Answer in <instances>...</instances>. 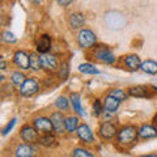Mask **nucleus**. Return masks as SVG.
I'll return each mask as SVG.
<instances>
[{
  "mask_svg": "<svg viewBox=\"0 0 157 157\" xmlns=\"http://www.w3.org/2000/svg\"><path fill=\"white\" fill-rule=\"evenodd\" d=\"M72 156L73 157H94L89 151H86L84 148H76V149H73Z\"/></svg>",
  "mask_w": 157,
  "mask_h": 157,
  "instance_id": "obj_29",
  "label": "nucleus"
},
{
  "mask_svg": "<svg viewBox=\"0 0 157 157\" xmlns=\"http://www.w3.org/2000/svg\"><path fill=\"white\" fill-rule=\"evenodd\" d=\"M51 122H52V126H54V131L56 134H63L66 130V118L63 117L62 113H54L51 115Z\"/></svg>",
  "mask_w": 157,
  "mask_h": 157,
  "instance_id": "obj_8",
  "label": "nucleus"
},
{
  "mask_svg": "<svg viewBox=\"0 0 157 157\" xmlns=\"http://www.w3.org/2000/svg\"><path fill=\"white\" fill-rule=\"evenodd\" d=\"M78 128V118L77 117H68L66 119V130L68 132L77 131Z\"/></svg>",
  "mask_w": 157,
  "mask_h": 157,
  "instance_id": "obj_21",
  "label": "nucleus"
},
{
  "mask_svg": "<svg viewBox=\"0 0 157 157\" xmlns=\"http://www.w3.org/2000/svg\"><path fill=\"white\" fill-rule=\"evenodd\" d=\"M139 136L143 139H152L157 136V128H155L151 124H143L139 128Z\"/></svg>",
  "mask_w": 157,
  "mask_h": 157,
  "instance_id": "obj_16",
  "label": "nucleus"
},
{
  "mask_svg": "<svg viewBox=\"0 0 157 157\" xmlns=\"http://www.w3.org/2000/svg\"><path fill=\"white\" fill-rule=\"evenodd\" d=\"M76 132H77V136L80 137L82 141H85V143H92L93 139H94L92 130L89 128V126H86V124H80Z\"/></svg>",
  "mask_w": 157,
  "mask_h": 157,
  "instance_id": "obj_13",
  "label": "nucleus"
},
{
  "mask_svg": "<svg viewBox=\"0 0 157 157\" xmlns=\"http://www.w3.org/2000/svg\"><path fill=\"white\" fill-rule=\"evenodd\" d=\"M139 136V130L134 126H126L118 132V141L121 144H131Z\"/></svg>",
  "mask_w": 157,
  "mask_h": 157,
  "instance_id": "obj_1",
  "label": "nucleus"
},
{
  "mask_svg": "<svg viewBox=\"0 0 157 157\" xmlns=\"http://www.w3.org/2000/svg\"><path fill=\"white\" fill-rule=\"evenodd\" d=\"M34 124V128H36L38 132L41 134H51L52 130H54V126H52V122H51V118H46V117H37L33 122Z\"/></svg>",
  "mask_w": 157,
  "mask_h": 157,
  "instance_id": "obj_3",
  "label": "nucleus"
},
{
  "mask_svg": "<svg viewBox=\"0 0 157 157\" xmlns=\"http://www.w3.org/2000/svg\"><path fill=\"white\" fill-rule=\"evenodd\" d=\"M96 41H97L96 34L92 30H89V29H82L77 36V42H78V45H80V47H82V48L92 47L96 43Z\"/></svg>",
  "mask_w": 157,
  "mask_h": 157,
  "instance_id": "obj_2",
  "label": "nucleus"
},
{
  "mask_svg": "<svg viewBox=\"0 0 157 157\" xmlns=\"http://www.w3.org/2000/svg\"><path fill=\"white\" fill-rule=\"evenodd\" d=\"M30 68L34 71H39L42 70V64H41V58H39L36 52L30 54Z\"/></svg>",
  "mask_w": 157,
  "mask_h": 157,
  "instance_id": "obj_23",
  "label": "nucleus"
},
{
  "mask_svg": "<svg viewBox=\"0 0 157 157\" xmlns=\"http://www.w3.org/2000/svg\"><path fill=\"white\" fill-rule=\"evenodd\" d=\"M16 157H34V149L29 144H21L16 149Z\"/></svg>",
  "mask_w": 157,
  "mask_h": 157,
  "instance_id": "obj_17",
  "label": "nucleus"
},
{
  "mask_svg": "<svg viewBox=\"0 0 157 157\" xmlns=\"http://www.w3.org/2000/svg\"><path fill=\"white\" fill-rule=\"evenodd\" d=\"M55 106L60 110H68V107H70V101H68L64 96H60V97H58V100L55 101Z\"/></svg>",
  "mask_w": 157,
  "mask_h": 157,
  "instance_id": "obj_26",
  "label": "nucleus"
},
{
  "mask_svg": "<svg viewBox=\"0 0 157 157\" xmlns=\"http://www.w3.org/2000/svg\"><path fill=\"white\" fill-rule=\"evenodd\" d=\"M38 141H39V144H42L45 147H51L54 144V141H55V137H54L51 134H45L43 136L39 137Z\"/></svg>",
  "mask_w": 157,
  "mask_h": 157,
  "instance_id": "obj_24",
  "label": "nucleus"
},
{
  "mask_svg": "<svg viewBox=\"0 0 157 157\" xmlns=\"http://www.w3.org/2000/svg\"><path fill=\"white\" fill-rule=\"evenodd\" d=\"M21 137L26 143H34L38 140V131L32 126H24L21 128Z\"/></svg>",
  "mask_w": 157,
  "mask_h": 157,
  "instance_id": "obj_9",
  "label": "nucleus"
},
{
  "mask_svg": "<svg viewBox=\"0 0 157 157\" xmlns=\"http://www.w3.org/2000/svg\"><path fill=\"white\" fill-rule=\"evenodd\" d=\"M0 70H6V62H4V60H2V62H0Z\"/></svg>",
  "mask_w": 157,
  "mask_h": 157,
  "instance_id": "obj_34",
  "label": "nucleus"
},
{
  "mask_svg": "<svg viewBox=\"0 0 157 157\" xmlns=\"http://www.w3.org/2000/svg\"><path fill=\"white\" fill-rule=\"evenodd\" d=\"M121 105V101L117 100V98H114L113 96L107 94L105 97V101H104V110L109 111V113H115L117 109Z\"/></svg>",
  "mask_w": 157,
  "mask_h": 157,
  "instance_id": "obj_15",
  "label": "nucleus"
},
{
  "mask_svg": "<svg viewBox=\"0 0 157 157\" xmlns=\"http://www.w3.org/2000/svg\"><path fill=\"white\" fill-rule=\"evenodd\" d=\"M68 24H70V26L71 29H80L81 26H84V24H85V17H84V14L82 13H78V12H75V13H72L70 18H68Z\"/></svg>",
  "mask_w": 157,
  "mask_h": 157,
  "instance_id": "obj_12",
  "label": "nucleus"
},
{
  "mask_svg": "<svg viewBox=\"0 0 157 157\" xmlns=\"http://www.w3.org/2000/svg\"><path fill=\"white\" fill-rule=\"evenodd\" d=\"M41 58V64H42V68L47 72H55L59 67V62L55 55H51V54H41L39 55Z\"/></svg>",
  "mask_w": 157,
  "mask_h": 157,
  "instance_id": "obj_4",
  "label": "nucleus"
},
{
  "mask_svg": "<svg viewBox=\"0 0 157 157\" xmlns=\"http://www.w3.org/2000/svg\"><path fill=\"white\" fill-rule=\"evenodd\" d=\"M156 127H157V121H156Z\"/></svg>",
  "mask_w": 157,
  "mask_h": 157,
  "instance_id": "obj_36",
  "label": "nucleus"
},
{
  "mask_svg": "<svg viewBox=\"0 0 157 157\" xmlns=\"http://www.w3.org/2000/svg\"><path fill=\"white\" fill-rule=\"evenodd\" d=\"M117 134H118V130H117L115 124L110 123V122H105V123H102L100 127V135H101V137H104V139H113Z\"/></svg>",
  "mask_w": 157,
  "mask_h": 157,
  "instance_id": "obj_10",
  "label": "nucleus"
},
{
  "mask_svg": "<svg viewBox=\"0 0 157 157\" xmlns=\"http://www.w3.org/2000/svg\"><path fill=\"white\" fill-rule=\"evenodd\" d=\"M102 110H104V106L101 105V101L100 100H96L94 104H93V113H94L96 115H100Z\"/></svg>",
  "mask_w": 157,
  "mask_h": 157,
  "instance_id": "obj_31",
  "label": "nucleus"
},
{
  "mask_svg": "<svg viewBox=\"0 0 157 157\" xmlns=\"http://www.w3.org/2000/svg\"><path fill=\"white\" fill-rule=\"evenodd\" d=\"M123 62H124V64L128 67L130 70H132V71L139 70L140 66H141V60H140V58L137 55H128V56H126Z\"/></svg>",
  "mask_w": 157,
  "mask_h": 157,
  "instance_id": "obj_18",
  "label": "nucleus"
},
{
  "mask_svg": "<svg viewBox=\"0 0 157 157\" xmlns=\"http://www.w3.org/2000/svg\"><path fill=\"white\" fill-rule=\"evenodd\" d=\"M2 39H3V42H7V43H11V42L16 41V38H14V34L11 33V32H4Z\"/></svg>",
  "mask_w": 157,
  "mask_h": 157,
  "instance_id": "obj_30",
  "label": "nucleus"
},
{
  "mask_svg": "<svg viewBox=\"0 0 157 157\" xmlns=\"http://www.w3.org/2000/svg\"><path fill=\"white\" fill-rule=\"evenodd\" d=\"M14 124H16V119L13 118V119H11V121L8 122L6 127H3V132H2V134H3V135H7L8 132L13 128V126H14Z\"/></svg>",
  "mask_w": 157,
  "mask_h": 157,
  "instance_id": "obj_32",
  "label": "nucleus"
},
{
  "mask_svg": "<svg viewBox=\"0 0 157 157\" xmlns=\"http://www.w3.org/2000/svg\"><path fill=\"white\" fill-rule=\"evenodd\" d=\"M78 71L81 73H90V75H97V73H100V71L97 70V68L90 64V63H84V64H80L78 66Z\"/></svg>",
  "mask_w": 157,
  "mask_h": 157,
  "instance_id": "obj_22",
  "label": "nucleus"
},
{
  "mask_svg": "<svg viewBox=\"0 0 157 157\" xmlns=\"http://www.w3.org/2000/svg\"><path fill=\"white\" fill-rule=\"evenodd\" d=\"M149 88L145 86V85H137V86H132L128 89V94L132 97H140V98H144V97H151L152 94L149 93Z\"/></svg>",
  "mask_w": 157,
  "mask_h": 157,
  "instance_id": "obj_14",
  "label": "nucleus"
},
{
  "mask_svg": "<svg viewBox=\"0 0 157 157\" xmlns=\"http://www.w3.org/2000/svg\"><path fill=\"white\" fill-rule=\"evenodd\" d=\"M68 73H70V64H68V62H63L60 64V68H59V77L62 80H67Z\"/></svg>",
  "mask_w": 157,
  "mask_h": 157,
  "instance_id": "obj_28",
  "label": "nucleus"
},
{
  "mask_svg": "<svg viewBox=\"0 0 157 157\" xmlns=\"http://www.w3.org/2000/svg\"><path fill=\"white\" fill-rule=\"evenodd\" d=\"M39 90V85H38V81L36 78H26L25 82L21 85L20 88V93H21V96L24 97H32L34 96L36 93Z\"/></svg>",
  "mask_w": 157,
  "mask_h": 157,
  "instance_id": "obj_5",
  "label": "nucleus"
},
{
  "mask_svg": "<svg viewBox=\"0 0 157 157\" xmlns=\"http://www.w3.org/2000/svg\"><path fill=\"white\" fill-rule=\"evenodd\" d=\"M94 55L97 58V60H100L102 63H106V64H110V63L115 62V55L113 54V51L107 47H100L97 48Z\"/></svg>",
  "mask_w": 157,
  "mask_h": 157,
  "instance_id": "obj_6",
  "label": "nucleus"
},
{
  "mask_svg": "<svg viewBox=\"0 0 157 157\" xmlns=\"http://www.w3.org/2000/svg\"><path fill=\"white\" fill-rule=\"evenodd\" d=\"M70 100H71V105L73 107V110H75L77 114H80V115H84L85 113L84 110H82V106H81V100H80V96L77 94V93H72L71 97H70Z\"/></svg>",
  "mask_w": 157,
  "mask_h": 157,
  "instance_id": "obj_19",
  "label": "nucleus"
},
{
  "mask_svg": "<svg viewBox=\"0 0 157 157\" xmlns=\"http://www.w3.org/2000/svg\"><path fill=\"white\" fill-rule=\"evenodd\" d=\"M109 94L113 96L114 98H117V100H119L121 102L124 101V100H127V93H126L123 89H111V90L109 92Z\"/></svg>",
  "mask_w": 157,
  "mask_h": 157,
  "instance_id": "obj_27",
  "label": "nucleus"
},
{
  "mask_svg": "<svg viewBox=\"0 0 157 157\" xmlns=\"http://www.w3.org/2000/svg\"><path fill=\"white\" fill-rule=\"evenodd\" d=\"M36 45H37V50L41 52V54H47L51 48V38L50 36L47 34H42L39 36V38L36 41Z\"/></svg>",
  "mask_w": 157,
  "mask_h": 157,
  "instance_id": "obj_11",
  "label": "nucleus"
},
{
  "mask_svg": "<svg viewBox=\"0 0 157 157\" xmlns=\"http://www.w3.org/2000/svg\"><path fill=\"white\" fill-rule=\"evenodd\" d=\"M13 60L16 66L21 70H29L30 68V55H28L25 51H17L13 56Z\"/></svg>",
  "mask_w": 157,
  "mask_h": 157,
  "instance_id": "obj_7",
  "label": "nucleus"
},
{
  "mask_svg": "<svg viewBox=\"0 0 157 157\" xmlns=\"http://www.w3.org/2000/svg\"><path fill=\"white\" fill-rule=\"evenodd\" d=\"M11 80H12V82L14 85H20L21 86L24 82H25V76H24V73H21V72H13L12 73V76H11Z\"/></svg>",
  "mask_w": 157,
  "mask_h": 157,
  "instance_id": "obj_25",
  "label": "nucleus"
},
{
  "mask_svg": "<svg viewBox=\"0 0 157 157\" xmlns=\"http://www.w3.org/2000/svg\"><path fill=\"white\" fill-rule=\"evenodd\" d=\"M140 70L145 72V73H151V75H155L157 73V63L155 60H145L141 63Z\"/></svg>",
  "mask_w": 157,
  "mask_h": 157,
  "instance_id": "obj_20",
  "label": "nucleus"
},
{
  "mask_svg": "<svg viewBox=\"0 0 157 157\" xmlns=\"http://www.w3.org/2000/svg\"><path fill=\"white\" fill-rule=\"evenodd\" d=\"M59 6H62V7H68L70 4L72 3V0H56Z\"/></svg>",
  "mask_w": 157,
  "mask_h": 157,
  "instance_id": "obj_33",
  "label": "nucleus"
},
{
  "mask_svg": "<svg viewBox=\"0 0 157 157\" xmlns=\"http://www.w3.org/2000/svg\"><path fill=\"white\" fill-rule=\"evenodd\" d=\"M143 157H157V155H148V156H143Z\"/></svg>",
  "mask_w": 157,
  "mask_h": 157,
  "instance_id": "obj_35",
  "label": "nucleus"
}]
</instances>
